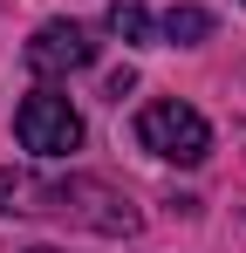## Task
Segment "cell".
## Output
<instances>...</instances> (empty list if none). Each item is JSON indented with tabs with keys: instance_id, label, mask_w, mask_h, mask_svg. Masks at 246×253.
<instances>
[{
	"instance_id": "5b68a950",
	"label": "cell",
	"mask_w": 246,
	"mask_h": 253,
	"mask_svg": "<svg viewBox=\"0 0 246 253\" xmlns=\"http://www.w3.org/2000/svg\"><path fill=\"white\" fill-rule=\"evenodd\" d=\"M110 35H117V42H151V35H158V21H151L137 0H117V7H110Z\"/></svg>"
},
{
	"instance_id": "6da1fadb",
	"label": "cell",
	"mask_w": 246,
	"mask_h": 253,
	"mask_svg": "<svg viewBox=\"0 0 246 253\" xmlns=\"http://www.w3.org/2000/svg\"><path fill=\"white\" fill-rule=\"evenodd\" d=\"M137 144L164 158V165H205V151H212V124H205L192 103H144L137 110Z\"/></svg>"
},
{
	"instance_id": "3957f363",
	"label": "cell",
	"mask_w": 246,
	"mask_h": 253,
	"mask_svg": "<svg viewBox=\"0 0 246 253\" xmlns=\"http://www.w3.org/2000/svg\"><path fill=\"white\" fill-rule=\"evenodd\" d=\"M89 62H96V42L82 35L76 21H48V28H35V42H28V69L35 76H76Z\"/></svg>"
},
{
	"instance_id": "7a4b0ae2",
	"label": "cell",
	"mask_w": 246,
	"mask_h": 253,
	"mask_svg": "<svg viewBox=\"0 0 246 253\" xmlns=\"http://www.w3.org/2000/svg\"><path fill=\"white\" fill-rule=\"evenodd\" d=\"M14 137H21V151H35V158H69L82 144V117L69 110V96L35 89V96H21V110H14Z\"/></svg>"
},
{
	"instance_id": "52a82bcc",
	"label": "cell",
	"mask_w": 246,
	"mask_h": 253,
	"mask_svg": "<svg viewBox=\"0 0 246 253\" xmlns=\"http://www.w3.org/2000/svg\"><path fill=\"white\" fill-rule=\"evenodd\" d=\"M35 253H55V247H35Z\"/></svg>"
},
{
	"instance_id": "277c9868",
	"label": "cell",
	"mask_w": 246,
	"mask_h": 253,
	"mask_svg": "<svg viewBox=\"0 0 246 253\" xmlns=\"http://www.w3.org/2000/svg\"><path fill=\"white\" fill-rule=\"evenodd\" d=\"M158 35L178 42V48H199L205 35H212V14H205V7H171V14L158 21Z\"/></svg>"
},
{
	"instance_id": "8992f818",
	"label": "cell",
	"mask_w": 246,
	"mask_h": 253,
	"mask_svg": "<svg viewBox=\"0 0 246 253\" xmlns=\"http://www.w3.org/2000/svg\"><path fill=\"white\" fill-rule=\"evenodd\" d=\"M103 89H110V96H117V103H123V96L137 89V76H130V69H117V76H110V83H103Z\"/></svg>"
}]
</instances>
